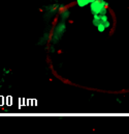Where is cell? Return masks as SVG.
Returning a JSON list of instances; mask_svg holds the SVG:
<instances>
[{
	"label": "cell",
	"instance_id": "1",
	"mask_svg": "<svg viewBox=\"0 0 129 134\" xmlns=\"http://www.w3.org/2000/svg\"><path fill=\"white\" fill-rule=\"evenodd\" d=\"M66 23L65 21H58L57 24L54 26L53 30H52V34L50 35V41H51V44L52 45H56L60 40L61 37L64 35L65 31H66Z\"/></svg>",
	"mask_w": 129,
	"mask_h": 134
},
{
	"label": "cell",
	"instance_id": "2",
	"mask_svg": "<svg viewBox=\"0 0 129 134\" xmlns=\"http://www.w3.org/2000/svg\"><path fill=\"white\" fill-rule=\"evenodd\" d=\"M90 12L92 15H99L103 12H106L107 2L104 0H94L90 4Z\"/></svg>",
	"mask_w": 129,
	"mask_h": 134
},
{
	"label": "cell",
	"instance_id": "3",
	"mask_svg": "<svg viewBox=\"0 0 129 134\" xmlns=\"http://www.w3.org/2000/svg\"><path fill=\"white\" fill-rule=\"evenodd\" d=\"M92 1H94V0H75V3L80 7H85L88 4H90Z\"/></svg>",
	"mask_w": 129,
	"mask_h": 134
}]
</instances>
